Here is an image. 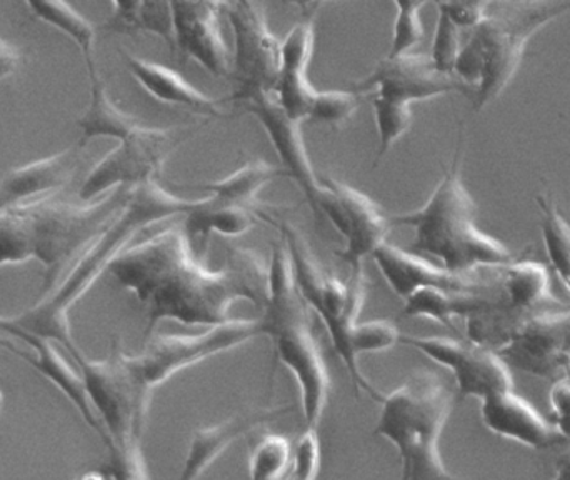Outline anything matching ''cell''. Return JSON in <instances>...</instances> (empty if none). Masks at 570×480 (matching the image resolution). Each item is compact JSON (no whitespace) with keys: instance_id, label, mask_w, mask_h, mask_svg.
<instances>
[{"instance_id":"1","label":"cell","mask_w":570,"mask_h":480,"mask_svg":"<svg viewBox=\"0 0 570 480\" xmlns=\"http://www.w3.org/2000/svg\"><path fill=\"white\" fill-rule=\"evenodd\" d=\"M110 274L147 311V335L163 321L184 325L230 321L234 302L266 304L269 265L249 248L234 247L220 271H210L194 254L186 231H157L130 244L110 264Z\"/></svg>"},{"instance_id":"2","label":"cell","mask_w":570,"mask_h":480,"mask_svg":"<svg viewBox=\"0 0 570 480\" xmlns=\"http://www.w3.org/2000/svg\"><path fill=\"white\" fill-rule=\"evenodd\" d=\"M197 200V199H196ZM196 200L180 199L167 193L159 180H147L130 187L126 206L73 262L62 281L23 314L10 319V325L29 334L59 342L72 357L80 354L70 331V308L87 294L94 282L109 271L120 252L129 247L140 231L173 219L186 217Z\"/></svg>"},{"instance_id":"3","label":"cell","mask_w":570,"mask_h":480,"mask_svg":"<svg viewBox=\"0 0 570 480\" xmlns=\"http://www.w3.org/2000/svg\"><path fill=\"white\" fill-rule=\"evenodd\" d=\"M129 189L117 187L86 206L49 194L10 207L0 214V267L39 261L43 291H52L87 245L122 210Z\"/></svg>"},{"instance_id":"4","label":"cell","mask_w":570,"mask_h":480,"mask_svg":"<svg viewBox=\"0 0 570 480\" xmlns=\"http://www.w3.org/2000/svg\"><path fill=\"white\" fill-rule=\"evenodd\" d=\"M462 154L464 133L461 129L451 166L444 169L428 203L412 213L389 216L392 227L414 231L412 252L431 255L442 267L459 274L499 267L515 258L504 244L482 233L475 224L478 206L462 183Z\"/></svg>"},{"instance_id":"5","label":"cell","mask_w":570,"mask_h":480,"mask_svg":"<svg viewBox=\"0 0 570 480\" xmlns=\"http://www.w3.org/2000/svg\"><path fill=\"white\" fill-rule=\"evenodd\" d=\"M570 12V0H494L472 27L454 76L471 87L475 110L494 102L521 69L529 40Z\"/></svg>"},{"instance_id":"6","label":"cell","mask_w":570,"mask_h":480,"mask_svg":"<svg viewBox=\"0 0 570 480\" xmlns=\"http://www.w3.org/2000/svg\"><path fill=\"white\" fill-rule=\"evenodd\" d=\"M261 324L264 335L273 342L274 354L297 381L305 424L317 429L331 394V375L312 332L311 317L295 284L283 239L273 247Z\"/></svg>"},{"instance_id":"7","label":"cell","mask_w":570,"mask_h":480,"mask_svg":"<svg viewBox=\"0 0 570 480\" xmlns=\"http://www.w3.org/2000/svg\"><path fill=\"white\" fill-rule=\"evenodd\" d=\"M454 399L449 382L425 369L409 375L391 394L381 395V414L374 434L387 439L397 449L401 479H455L439 451Z\"/></svg>"},{"instance_id":"8","label":"cell","mask_w":570,"mask_h":480,"mask_svg":"<svg viewBox=\"0 0 570 480\" xmlns=\"http://www.w3.org/2000/svg\"><path fill=\"white\" fill-rule=\"evenodd\" d=\"M469 341L498 352L525 374L542 379L564 375L570 349V305L522 312L508 307L501 295L484 311L465 319Z\"/></svg>"},{"instance_id":"9","label":"cell","mask_w":570,"mask_h":480,"mask_svg":"<svg viewBox=\"0 0 570 480\" xmlns=\"http://www.w3.org/2000/svg\"><path fill=\"white\" fill-rule=\"evenodd\" d=\"M124 354L116 345L104 361H90L82 352L72 359L79 365L94 411L109 438L114 478L147 479L140 441L153 392L140 384Z\"/></svg>"},{"instance_id":"10","label":"cell","mask_w":570,"mask_h":480,"mask_svg":"<svg viewBox=\"0 0 570 480\" xmlns=\"http://www.w3.org/2000/svg\"><path fill=\"white\" fill-rule=\"evenodd\" d=\"M264 223L276 227L281 233L291 257L292 271H294L295 284L305 304L315 312L327 327L334 351L344 362L355 394L365 391L375 402L381 399V392L364 378L358 368L357 357L352 354L351 331L357 322L362 305L365 301L364 272H351L347 282H342L335 275L322 271L315 261L307 241L302 234L284 219H277L273 213L264 217Z\"/></svg>"},{"instance_id":"11","label":"cell","mask_w":570,"mask_h":480,"mask_svg":"<svg viewBox=\"0 0 570 480\" xmlns=\"http://www.w3.org/2000/svg\"><path fill=\"white\" fill-rule=\"evenodd\" d=\"M263 335L261 319H230L223 324L210 325L203 334L153 335L140 354L124 355L140 384L154 392V389L187 368L233 351Z\"/></svg>"},{"instance_id":"12","label":"cell","mask_w":570,"mask_h":480,"mask_svg":"<svg viewBox=\"0 0 570 480\" xmlns=\"http://www.w3.org/2000/svg\"><path fill=\"white\" fill-rule=\"evenodd\" d=\"M194 130L140 126L119 140L83 179L79 190L82 200L96 199L117 187H134L147 180H159L170 154L189 139Z\"/></svg>"},{"instance_id":"13","label":"cell","mask_w":570,"mask_h":480,"mask_svg":"<svg viewBox=\"0 0 570 480\" xmlns=\"http://www.w3.org/2000/svg\"><path fill=\"white\" fill-rule=\"evenodd\" d=\"M324 194L318 200V216H324L345 239L337 257L351 272H364V261L387 241L392 224L375 200L334 177H322Z\"/></svg>"},{"instance_id":"14","label":"cell","mask_w":570,"mask_h":480,"mask_svg":"<svg viewBox=\"0 0 570 480\" xmlns=\"http://www.w3.org/2000/svg\"><path fill=\"white\" fill-rule=\"evenodd\" d=\"M224 10L236 39L230 74L236 89L230 100L240 102L244 97L259 90H276L281 72V40L271 32L263 10L254 2L227 3Z\"/></svg>"},{"instance_id":"15","label":"cell","mask_w":570,"mask_h":480,"mask_svg":"<svg viewBox=\"0 0 570 480\" xmlns=\"http://www.w3.org/2000/svg\"><path fill=\"white\" fill-rule=\"evenodd\" d=\"M401 344L422 352L435 364L449 369L454 375L461 398L479 401L498 392L512 391L509 365L498 352L472 341H455L449 337H419L401 334Z\"/></svg>"},{"instance_id":"16","label":"cell","mask_w":570,"mask_h":480,"mask_svg":"<svg viewBox=\"0 0 570 480\" xmlns=\"http://www.w3.org/2000/svg\"><path fill=\"white\" fill-rule=\"evenodd\" d=\"M354 92H372L374 97L411 106L412 102L435 99L448 94L474 96L471 87L452 74H444L434 66L431 56L407 52L387 57L365 79L352 86Z\"/></svg>"},{"instance_id":"17","label":"cell","mask_w":570,"mask_h":480,"mask_svg":"<svg viewBox=\"0 0 570 480\" xmlns=\"http://www.w3.org/2000/svg\"><path fill=\"white\" fill-rule=\"evenodd\" d=\"M372 261L377 265L381 274L384 275L389 287L401 298L411 297L414 292L425 287L444 288L452 292H499L498 271L492 272V277L479 274V271L451 272L448 268L439 267L432 262L425 261L422 255L415 252H407L404 248L395 247L387 241L382 242Z\"/></svg>"},{"instance_id":"18","label":"cell","mask_w":570,"mask_h":480,"mask_svg":"<svg viewBox=\"0 0 570 480\" xmlns=\"http://www.w3.org/2000/svg\"><path fill=\"white\" fill-rule=\"evenodd\" d=\"M239 104L263 124L281 163H283L285 174L297 183L312 213L318 217L317 206L322 194H324V186L308 159L304 136H302L301 120L287 116L277 99L276 90H259V92L244 97Z\"/></svg>"},{"instance_id":"19","label":"cell","mask_w":570,"mask_h":480,"mask_svg":"<svg viewBox=\"0 0 570 480\" xmlns=\"http://www.w3.org/2000/svg\"><path fill=\"white\" fill-rule=\"evenodd\" d=\"M180 60H194L214 77L230 79L233 62L220 29L219 0H170Z\"/></svg>"},{"instance_id":"20","label":"cell","mask_w":570,"mask_h":480,"mask_svg":"<svg viewBox=\"0 0 570 480\" xmlns=\"http://www.w3.org/2000/svg\"><path fill=\"white\" fill-rule=\"evenodd\" d=\"M481 418L492 434L525 448L544 451L564 444L558 429L514 391L498 392L482 399Z\"/></svg>"},{"instance_id":"21","label":"cell","mask_w":570,"mask_h":480,"mask_svg":"<svg viewBox=\"0 0 570 480\" xmlns=\"http://www.w3.org/2000/svg\"><path fill=\"white\" fill-rule=\"evenodd\" d=\"M0 332H2L3 335H13V337L20 339V341L26 342L29 347L33 349V352H36L33 355L19 351V349H17L16 355L23 359L27 364L32 365L47 381L52 382V384L76 405L77 411L82 415L87 425L99 434L104 444L109 449V438H107L102 422L99 421L96 411H94V405L92 402H90L89 394H87L86 382H83L82 374L73 371V369L63 361L60 352L53 347L52 341L12 327V325H10V319L3 321Z\"/></svg>"},{"instance_id":"22","label":"cell","mask_w":570,"mask_h":480,"mask_svg":"<svg viewBox=\"0 0 570 480\" xmlns=\"http://www.w3.org/2000/svg\"><path fill=\"white\" fill-rule=\"evenodd\" d=\"M82 147H69L56 156L9 170L0 180V214L69 186L80 166Z\"/></svg>"},{"instance_id":"23","label":"cell","mask_w":570,"mask_h":480,"mask_svg":"<svg viewBox=\"0 0 570 480\" xmlns=\"http://www.w3.org/2000/svg\"><path fill=\"white\" fill-rule=\"evenodd\" d=\"M291 411H294V405L247 409V411L239 412V414L233 415V418L213 425V428L197 429L190 438L189 451H187L180 480L200 478L237 439L243 438L254 429L261 428V425L269 424V422L283 418L284 414H288Z\"/></svg>"},{"instance_id":"24","label":"cell","mask_w":570,"mask_h":480,"mask_svg":"<svg viewBox=\"0 0 570 480\" xmlns=\"http://www.w3.org/2000/svg\"><path fill=\"white\" fill-rule=\"evenodd\" d=\"M119 53L134 79L154 99L160 100L167 106L183 107V109L190 110V112L206 117V119L223 117L220 104L200 92L197 87L187 82L176 70L160 66V63L150 62V60L140 59L124 47H119Z\"/></svg>"},{"instance_id":"25","label":"cell","mask_w":570,"mask_h":480,"mask_svg":"<svg viewBox=\"0 0 570 480\" xmlns=\"http://www.w3.org/2000/svg\"><path fill=\"white\" fill-rule=\"evenodd\" d=\"M499 294L508 307L522 312L548 311L566 307L551 288L548 268L534 261L512 258L508 264L495 267Z\"/></svg>"},{"instance_id":"26","label":"cell","mask_w":570,"mask_h":480,"mask_svg":"<svg viewBox=\"0 0 570 480\" xmlns=\"http://www.w3.org/2000/svg\"><path fill=\"white\" fill-rule=\"evenodd\" d=\"M269 210H257L239 204L223 203L214 199H197L194 209L187 214L186 234L189 241L197 239L207 244L213 234L224 237H240L249 233Z\"/></svg>"},{"instance_id":"27","label":"cell","mask_w":570,"mask_h":480,"mask_svg":"<svg viewBox=\"0 0 570 480\" xmlns=\"http://www.w3.org/2000/svg\"><path fill=\"white\" fill-rule=\"evenodd\" d=\"M499 298V292H452L444 288L425 287L405 298V317L432 319L449 329H455V317L468 319L475 312L484 311Z\"/></svg>"},{"instance_id":"28","label":"cell","mask_w":570,"mask_h":480,"mask_svg":"<svg viewBox=\"0 0 570 480\" xmlns=\"http://www.w3.org/2000/svg\"><path fill=\"white\" fill-rule=\"evenodd\" d=\"M314 49L307 43H284L281 49V72L276 94L287 116L295 120H307L312 102L318 90L308 80V63Z\"/></svg>"},{"instance_id":"29","label":"cell","mask_w":570,"mask_h":480,"mask_svg":"<svg viewBox=\"0 0 570 480\" xmlns=\"http://www.w3.org/2000/svg\"><path fill=\"white\" fill-rule=\"evenodd\" d=\"M90 77V106L87 112L80 117L77 126L82 129V137L79 140V147H86L97 137H112V139H124V137L139 129L142 124L130 116V114L120 110L107 94V86L97 69L89 70Z\"/></svg>"},{"instance_id":"30","label":"cell","mask_w":570,"mask_h":480,"mask_svg":"<svg viewBox=\"0 0 570 480\" xmlns=\"http://www.w3.org/2000/svg\"><path fill=\"white\" fill-rule=\"evenodd\" d=\"M287 176L284 169L271 166L264 159L250 160L246 166L240 167L236 173L227 176L226 179L216 183L204 184V189L210 193L214 199L223 203L239 204V206L253 207L264 210L259 199V193L273 183L277 177Z\"/></svg>"},{"instance_id":"31","label":"cell","mask_w":570,"mask_h":480,"mask_svg":"<svg viewBox=\"0 0 570 480\" xmlns=\"http://www.w3.org/2000/svg\"><path fill=\"white\" fill-rule=\"evenodd\" d=\"M33 16L53 29L69 37L86 60L87 72L96 69L94 46H96V26L77 12L67 0H26Z\"/></svg>"},{"instance_id":"32","label":"cell","mask_w":570,"mask_h":480,"mask_svg":"<svg viewBox=\"0 0 570 480\" xmlns=\"http://www.w3.org/2000/svg\"><path fill=\"white\" fill-rule=\"evenodd\" d=\"M535 204L541 210V233L549 262L570 292V224L561 216L552 194H539Z\"/></svg>"},{"instance_id":"33","label":"cell","mask_w":570,"mask_h":480,"mask_svg":"<svg viewBox=\"0 0 570 480\" xmlns=\"http://www.w3.org/2000/svg\"><path fill=\"white\" fill-rule=\"evenodd\" d=\"M292 444L287 438L267 434L250 452L249 471L254 480H277L291 469Z\"/></svg>"},{"instance_id":"34","label":"cell","mask_w":570,"mask_h":480,"mask_svg":"<svg viewBox=\"0 0 570 480\" xmlns=\"http://www.w3.org/2000/svg\"><path fill=\"white\" fill-rule=\"evenodd\" d=\"M372 110H374L375 127L379 134V159L392 149L395 143L411 129V106L391 102L381 97L371 96Z\"/></svg>"},{"instance_id":"35","label":"cell","mask_w":570,"mask_h":480,"mask_svg":"<svg viewBox=\"0 0 570 480\" xmlns=\"http://www.w3.org/2000/svg\"><path fill=\"white\" fill-rule=\"evenodd\" d=\"M357 96L354 90H318L307 120L312 124H324L332 129H341L357 112Z\"/></svg>"},{"instance_id":"36","label":"cell","mask_w":570,"mask_h":480,"mask_svg":"<svg viewBox=\"0 0 570 480\" xmlns=\"http://www.w3.org/2000/svg\"><path fill=\"white\" fill-rule=\"evenodd\" d=\"M399 12L394 22L391 53L389 57L411 52L424 39V26L421 20V9L429 2L439 3L441 0H394Z\"/></svg>"},{"instance_id":"37","label":"cell","mask_w":570,"mask_h":480,"mask_svg":"<svg viewBox=\"0 0 570 480\" xmlns=\"http://www.w3.org/2000/svg\"><path fill=\"white\" fill-rule=\"evenodd\" d=\"M401 341V331L385 319L355 322L351 331V349L355 357L362 354L389 351Z\"/></svg>"},{"instance_id":"38","label":"cell","mask_w":570,"mask_h":480,"mask_svg":"<svg viewBox=\"0 0 570 480\" xmlns=\"http://www.w3.org/2000/svg\"><path fill=\"white\" fill-rule=\"evenodd\" d=\"M461 27L439 7L438 27L432 42L431 59L441 72L454 76L455 60L461 52Z\"/></svg>"},{"instance_id":"39","label":"cell","mask_w":570,"mask_h":480,"mask_svg":"<svg viewBox=\"0 0 570 480\" xmlns=\"http://www.w3.org/2000/svg\"><path fill=\"white\" fill-rule=\"evenodd\" d=\"M292 478L298 480H314L321 471V441H318L315 428H307V431L297 439L292 448Z\"/></svg>"},{"instance_id":"40","label":"cell","mask_w":570,"mask_h":480,"mask_svg":"<svg viewBox=\"0 0 570 480\" xmlns=\"http://www.w3.org/2000/svg\"><path fill=\"white\" fill-rule=\"evenodd\" d=\"M551 414L554 419V428L564 439V444H570V379L562 375L556 379L552 385L551 394Z\"/></svg>"},{"instance_id":"41","label":"cell","mask_w":570,"mask_h":480,"mask_svg":"<svg viewBox=\"0 0 570 480\" xmlns=\"http://www.w3.org/2000/svg\"><path fill=\"white\" fill-rule=\"evenodd\" d=\"M494 0H441L442 7L461 29H472L488 12Z\"/></svg>"},{"instance_id":"42","label":"cell","mask_w":570,"mask_h":480,"mask_svg":"<svg viewBox=\"0 0 570 480\" xmlns=\"http://www.w3.org/2000/svg\"><path fill=\"white\" fill-rule=\"evenodd\" d=\"M142 0H112L114 16L104 23L107 32L122 33L124 27L136 16Z\"/></svg>"},{"instance_id":"43","label":"cell","mask_w":570,"mask_h":480,"mask_svg":"<svg viewBox=\"0 0 570 480\" xmlns=\"http://www.w3.org/2000/svg\"><path fill=\"white\" fill-rule=\"evenodd\" d=\"M22 53L12 43L0 39V80L12 76L22 66Z\"/></svg>"},{"instance_id":"44","label":"cell","mask_w":570,"mask_h":480,"mask_svg":"<svg viewBox=\"0 0 570 480\" xmlns=\"http://www.w3.org/2000/svg\"><path fill=\"white\" fill-rule=\"evenodd\" d=\"M556 478L570 479V444L568 451L562 452L556 461Z\"/></svg>"},{"instance_id":"45","label":"cell","mask_w":570,"mask_h":480,"mask_svg":"<svg viewBox=\"0 0 570 480\" xmlns=\"http://www.w3.org/2000/svg\"><path fill=\"white\" fill-rule=\"evenodd\" d=\"M283 3H287V6H295L298 9L305 10L311 6H315V3L324 2V0H281Z\"/></svg>"},{"instance_id":"46","label":"cell","mask_w":570,"mask_h":480,"mask_svg":"<svg viewBox=\"0 0 570 480\" xmlns=\"http://www.w3.org/2000/svg\"><path fill=\"white\" fill-rule=\"evenodd\" d=\"M7 317H2L0 315V327H2L3 321H6ZM0 347L7 349V351L12 352V354H16L17 347L12 344V342L7 341L6 335L0 332Z\"/></svg>"},{"instance_id":"47","label":"cell","mask_w":570,"mask_h":480,"mask_svg":"<svg viewBox=\"0 0 570 480\" xmlns=\"http://www.w3.org/2000/svg\"><path fill=\"white\" fill-rule=\"evenodd\" d=\"M219 2L223 3V9H224V6H227V3H233V2L249 3V2H253V0H219Z\"/></svg>"},{"instance_id":"48","label":"cell","mask_w":570,"mask_h":480,"mask_svg":"<svg viewBox=\"0 0 570 480\" xmlns=\"http://www.w3.org/2000/svg\"><path fill=\"white\" fill-rule=\"evenodd\" d=\"M564 375H566V378L570 379V349H569L568 361H566V365H564Z\"/></svg>"},{"instance_id":"49","label":"cell","mask_w":570,"mask_h":480,"mask_svg":"<svg viewBox=\"0 0 570 480\" xmlns=\"http://www.w3.org/2000/svg\"><path fill=\"white\" fill-rule=\"evenodd\" d=\"M0 404H2V394H0Z\"/></svg>"}]
</instances>
